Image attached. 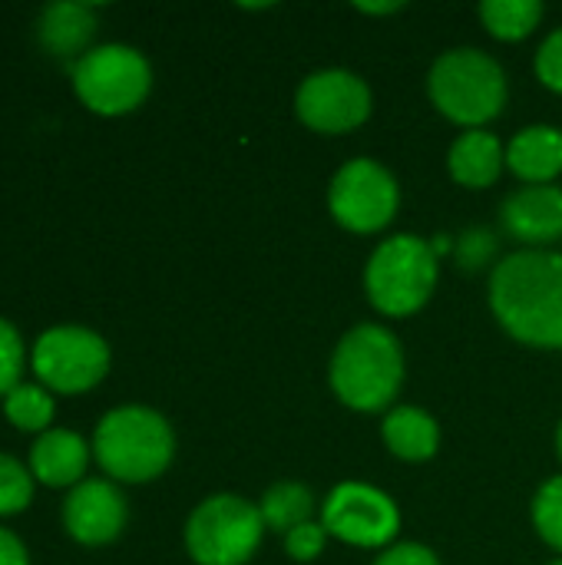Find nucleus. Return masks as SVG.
Returning <instances> with one entry per match:
<instances>
[{"instance_id":"1","label":"nucleus","mask_w":562,"mask_h":565,"mask_svg":"<svg viewBox=\"0 0 562 565\" xmlns=\"http://www.w3.org/2000/svg\"><path fill=\"white\" fill-rule=\"evenodd\" d=\"M490 311L513 341L562 351V252L523 248L497 262Z\"/></svg>"},{"instance_id":"2","label":"nucleus","mask_w":562,"mask_h":565,"mask_svg":"<svg viewBox=\"0 0 562 565\" xmlns=\"http://www.w3.org/2000/svg\"><path fill=\"white\" fill-rule=\"evenodd\" d=\"M328 381L335 397L358 414H378L391 407L404 387L401 341L384 324L351 328L331 354Z\"/></svg>"},{"instance_id":"3","label":"nucleus","mask_w":562,"mask_h":565,"mask_svg":"<svg viewBox=\"0 0 562 565\" xmlns=\"http://www.w3.org/2000/svg\"><path fill=\"white\" fill-rule=\"evenodd\" d=\"M93 457L113 483H152L176 457L172 424L142 404L113 407L93 430Z\"/></svg>"},{"instance_id":"4","label":"nucleus","mask_w":562,"mask_h":565,"mask_svg":"<svg viewBox=\"0 0 562 565\" xmlns=\"http://www.w3.org/2000/svg\"><path fill=\"white\" fill-rule=\"evenodd\" d=\"M507 93L503 66L477 46H454L441 53L427 73L431 103L464 129H484L497 119L507 106Z\"/></svg>"},{"instance_id":"5","label":"nucleus","mask_w":562,"mask_h":565,"mask_svg":"<svg viewBox=\"0 0 562 565\" xmlns=\"http://www.w3.org/2000/svg\"><path fill=\"white\" fill-rule=\"evenodd\" d=\"M437 248L434 242L401 232L384 238L364 265V295L384 318L417 315L437 288Z\"/></svg>"},{"instance_id":"6","label":"nucleus","mask_w":562,"mask_h":565,"mask_svg":"<svg viewBox=\"0 0 562 565\" xmlns=\"http://www.w3.org/2000/svg\"><path fill=\"white\" fill-rule=\"evenodd\" d=\"M76 99L96 116H126L139 109L152 89V66L142 50L129 43H96L73 70Z\"/></svg>"},{"instance_id":"7","label":"nucleus","mask_w":562,"mask_h":565,"mask_svg":"<svg viewBox=\"0 0 562 565\" xmlns=\"http://www.w3.org/2000/svg\"><path fill=\"white\" fill-rule=\"evenodd\" d=\"M265 533L258 503L235 493H215L189 513L185 550L195 565H245L258 553Z\"/></svg>"},{"instance_id":"8","label":"nucleus","mask_w":562,"mask_h":565,"mask_svg":"<svg viewBox=\"0 0 562 565\" xmlns=\"http://www.w3.org/2000/svg\"><path fill=\"white\" fill-rule=\"evenodd\" d=\"M113 354L103 334L79 324H56L33 341L30 367L50 394H86L109 374Z\"/></svg>"},{"instance_id":"9","label":"nucleus","mask_w":562,"mask_h":565,"mask_svg":"<svg viewBox=\"0 0 562 565\" xmlns=\"http://www.w3.org/2000/svg\"><path fill=\"white\" fill-rule=\"evenodd\" d=\"M397 179L391 175V169L368 156L348 159L328 185V209L335 222L354 235H374L388 228L397 215Z\"/></svg>"},{"instance_id":"10","label":"nucleus","mask_w":562,"mask_h":565,"mask_svg":"<svg viewBox=\"0 0 562 565\" xmlns=\"http://www.w3.org/2000/svg\"><path fill=\"white\" fill-rule=\"evenodd\" d=\"M321 526L328 536L358 550H388L401 533L397 503L371 483H338L321 507Z\"/></svg>"},{"instance_id":"11","label":"nucleus","mask_w":562,"mask_h":565,"mask_svg":"<svg viewBox=\"0 0 562 565\" xmlns=\"http://www.w3.org/2000/svg\"><path fill=\"white\" fill-rule=\"evenodd\" d=\"M374 109L371 86L351 70H318L301 79L295 93L298 119L325 136H341L368 122Z\"/></svg>"},{"instance_id":"12","label":"nucleus","mask_w":562,"mask_h":565,"mask_svg":"<svg viewBox=\"0 0 562 565\" xmlns=\"http://www.w3.org/2000/svg\"><path fill=\"white\" fill-rule=\"evenodd\" d=\"M60 520L70 540H76L79 546H109L113 540L123 536L126 523H129V507L126 497L119 490V483L113 480H83L76 483L63 507H60Z\"/></svg>"},{"instance_id":"13","label":"nucleus","mask_w":562,"mask_h":565,"mask_svg":"<svg viewBox=\"0 0 562 565\" xmlns=\"http://www.w3.org/2000/svg\"><path fill=\"white\" fill-rule=\"evenodd\" d=\"M500 222L510 238L527 248H550L562 238L560 185H523L500 205Z\"/></svg>"},{"instance_id":"14","label":"nucleus","mask_w":562,"mask_h":565,"mask_svg":"<svg viewBox=\"0 0 562 565\" xmlns=\"http://www.w3.org/2000/svg\"><path fill=\"white\" fill-rule=\"evenodd\" d=\"M96 30H99L96 7L93 3H83V0H56V3H46L36 13V23H33L36 43L50 56L73 60V63L83 53L93 50Z\"/></svg>"},{"instance_id":"15","label":"nucleus","mask_w":562,"mask_h":565,"mask_svg":"<svg viewBox=\"0 0 562 565\" xmlns=\"http://www.w3.org/2000/svg\"><path fill=\"white\" fill-rule=\"evenodd\" d=\"M93 460V444H86L76 430L50 427L30 447V473L36 483L50 490H73L86 480Z\"/></svg>"},{"instance_id":"16","label":"nucleus","mask_w":562,"mask_h":565,"mask_svg":"<svg viewBox=\"0 0 562 565\" xmlns=\"http://www.w3.org/2000/svg\"><path fill=\"white\" fill-rule=\"evenodd\" d=\"M507 169L527 185H553L562 175V129L560 126H527L507 142Z\"/></svg>"},{"instance_id":"17","label":"nucleus","mask_w":562,"mask_h":565,"mask_svg":"<svg viewBox=\"0 0 562 565\" xmlns=\"http://www.w3.org/2000/svg\"><path fill=\"white\" fill-rule=\"evenodd\" d=\"M503 166L507 149L487 129H464L447 152V169L464 189H490L503 175Z\"/></svg>"},{"instance_id":"18","label":"nucleus","mask_w":562,"mask_h":565,"mask_svg":"<svg viewBox=\"0 0 562 565\" xmlns=\"http://www.w3.org/2000/svg\"><path fill=\"white\" fill-rule=\"evenodd\" d=\"M384 447L407 463H424L441 450V427L421 407H394L381 424Z\"/></svg>"},{"instance_id":"19","label":"nucleus","mask_w":562,"mask_h":565,"mask_svg":"<svg viewBox=\"0 0 562 565\" xmlns=\"http://www.w3.org/2000/svg\"><path fill=\"white\" fill-rule=\"evenodd\" d=\"M258 513L265 520V530L278 533L285 540L291 530L311 523V516H315V493L305 483H298V480H282V483H275V487H268L262 493Z\"/></svg>"},{"instance_id":"20","label":"nucleus","mask_w":562,"mask_h":565,"mask_svg":"<svg viewBox=\"0 0 562 565\" xmlns=\"http://www.w3.org/2000/svg\"><path fill=\"white\" fill-rule=\"evenodd\" d=\"M477 13L490 36L503 43H517V40H527L540 26L543 3L540 0H484Z\"/></svg>"},{"instance_id":"21","label":"nucleus","mask_w":562,"mask_h":565,"mask_svg":"<svg viewBox=\"0 0 562 565\" xmlns=\"http://www.w3.org/2000/svg\"><path fill=\"white\" fill-rule=\"evenodd\" d=\"M3 417L23 434H46L56 417V401L43 384H17L3 397Z\"/></svg>"},{"instance_id":"22","label":"nucleus","mask_w":562,"mask_h":565,"mask_svg":"<svg viewBox=\"0 0 562 565\" xmlns=\"http://www.w3.org/2000/svg\"><path fill=\"white\" fill-rule=\"evenodd\" d=\"M36 480L17 457L0 454V516H17L33 503Z\"/></svg>"},{"instance_id":"23","label":"nucleus","mask_w":562,"mask_h":565,"mask_svg":"<svg viewBox=\"0 0 562 565\" xmlns=\"http://www.w3.org/2000/svg\"><path fill=\"white\" fill-rule=\"evenodd\" d=\"M530 513H533V526H537L540 540L550 550L562 553V477H550L537 490Z\"/></svg>"},{"instance_id":"24","label":"nucleus","mask_w":562,"mask_h":565,"mask_svg":"<svg viewBox=\"0 0 562 565\" xmlns=\"http://www.w3.org/2000/svg\"><path fill=\"white\" fill-rule=\"evenodd\" d=\"M23 361H26V348H23V338L17 331L13 321L0 318V401L17 387L23 384Z\"/></svg>"},{"instance_id":"25","label":"nucleus","mask_w":562,"mask_h":565,"mask_svg":"<svg viewBox=\"0 0 562 565\" xmlns=\"http://www.w3.org/2000/svg\"><path fill=\"white\" fill-rule=\"evenodd\" d=\"M325 543H328L325 526L311 520V523H305V526H298V530H291V533L285 536V553H288L295 563H315V559L325 553Z\"/></svg>"},{"instance_id":"26","label":"nucleus","mask_w":562,"mask_h":565,"mask_svg":"<svg viewBox=\"0 0 562 565\" xmlns=\"http://www.w3.org/2000/svg\"><path fill=\"white\" fill-rule=\"evenodd\" d=\"M533 66H537V79H540L547 89H553V93H560L562 96V26L560 30H553V33L540 43Z\"/></svg>"},{"instance_id":"27","label":"nucleus","mask_w":562,"mask_h":565,"mask_svg":"<svg viewBox=\"0 0 562 565\" xmlns=\"http://www.w3.org/2000/svg\"><path fill=\"white\" fill-rule=\"evenodd\" d=\"M371 565H441L437 553L421 543H394Z\"/></svg>"},{"instance_id":"28","label":"nucleus","mask_w":562,"mask_h":565,"mask_svg":"<svg viewBox=\"0 0 562 565\" xmlns=\"http://www.w3.org/2000/svg\"><path fill=\"white\" fill-rule=\"evenodd\" d=\"M0 565H30V553L17 533L0 526Z\"/></svg>"},{"instance_id":"29","label":"nucleus","mask_w":562,"mask_h":565,"mask_svg":"<svg viewBox=\"0 0 562 565\" xmlns=\"http://www.w3.org/2000/svg\"><path fill=\"white\" fill-rule=\"evenodd\" d=\"M358 10L368 17H388V13H401L404 3L401 0H394V3H358Z\"/></svg>"},{"instance_id":"30","label":"nucleus","mask_w":562,"mask_h":565,"mask_svg":"<svg viewBox=\"0 0 562 565\" xmlns=\"http://www.w3.org/2000/svg\"><path fill=\"white\" fill-rule=\"evenodd\" d=\"M556 454H560V460H562V420H560V430H556Z\"/></svg>"},{"instance_id":"31","label":"nucleus","mask_w":562,"mask_h":565,"mask_svg":"<svg viewBox=\"0 0 562 565\" xmlns=\"http://www.w3.org/2000/svg\"><path fill=\"white\" fill-rule=\"evenodd\" d=\"M550 565H562V559H556V563H550Z\"/></svg>"}]
</instances>
